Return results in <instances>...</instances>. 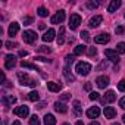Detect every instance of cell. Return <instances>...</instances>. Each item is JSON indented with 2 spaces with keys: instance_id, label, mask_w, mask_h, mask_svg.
<instances>
[{
  "instance_id": "obj_14",
  "label": "cell",
  "mask_w": 125,
  "mask_h": 125,
  "mask_svg": "<svg viewBox=\"0 0 125 125\" xmlns=\"http://www.w3.org/2000/svg\"><path fill=\"white\" fill-rule=\"evenodd\" d=\"M104 116H106L107 119H113V118L116 116V110H115L112 106H106V107H104Z\"/></svg>"
},
{
  "instance_id": "obj_35",
  "label": "cell",
  "mask_w": 125,
  "mask_h": 125,
  "mask_svg": "<svg viewBox=\"0 0 125 125\" xmlns=\"http://www.w3.org/2000/svg\"><path fill=\"white\" fill-rule=\"evenodd\" d=\"M5 46H6V49H15V47H18V44L13 43V41H8Z\"/></svg>"
},
{
  "instance_id": "obj_42",
  "label": "cell",
  "mask_w": 125,
  "mask_h": 125,
  "mask_svg": "<svg viewBox=\"0 0 125 125\" xmlns=\"http://www.w3.org/2000/svg\"><path fill=\"white\" fill-rule=\"evenodd\" d=\"M119 106H121L122 109H125V97H122V99L119 100Z\"/></svg>"
},
{
  "instance_id": "obj_12",
  "label": "cell",
  "mask_w": 125,
  "mask_h": 125,
  "mask_svg": "<svg viewBox=\"0 0 125 125\" xmlns=\"http://www.w3.org/2000/svg\"><path fill=\"white\" fill-rule=\"evenodd\" d=\"M54 30L53 28H50V30H47L46 32H44V35H43V41H46V43H50L53 38H54Z\"/></svg>"
},
{
  "instance_id": "obj_23",
  "label": "cell",
  "mask_w": 125,
  "mask_h": 125,
  "mask_svg": "<svg viewBox=\"0 0 125 125\" xmlns=\"http://www.w3.org/2000/svg\"><path fill=\"white\" fill-rule=\"evenodd\" d=\"M63 75H65V78L68 80V83H75V77L69 72V68H63Z\"/></svg>"
},
{
  "instance_id": "obj_40",
  "label": "cell",
  "mask_w": 125,
  "mask_h": 125,
  "mask_svg": "<svg viewBox=\"0 0 125 125\" xmlns=\"http://www.w3.org/2000/svg\"><path fill=\"white\" fill-rule=\"evenodd\" d=\"M90 99H91V100H97V99H99V93L91 91V93H90Z\"/></svg>"
},
{
  "instance_id": "obj_51",
  "label": "cell",
  "mask_w": 125,
  "mask_h": 125,
  "mask_svg": "<svg viewBox=\"0 0 125 125\" xmlns=\"http://www.w3.org/2000/svg\"><path fill=\"white\" fill-rule=\"evenodd\" d=\"M122 122H124V124H125V115H124V116H122Z\"/></svg>"
},
{
  "instance_id": "obj_47",
  "label": "cell",
  "mask_w": 125,
  "mask_h": 125,
  "mask_svg": "<svg viewBox=\"0 0 125 125\" xmlns=\"http://www.w3.org/2000/svg\"><path fill=\"white\" fill-rule=\"evenodd\" d=\"M38 28H40V30H44V28H46V25H44L43 22H40V24H38Z\"/></svg>"
},
{
  "instance_id": "obj_50",
  "label": "cell",
  "mask_w": 125,
  "mask_h": 125,
  "mask_svg": "<svg viewBox=\"0 0 125 125\" xmlns=\"http://www.w3.org/2000/svg\"><path fill=\"white\" fill-rule=\"evenodd\" d=\"M75 125H84V124H83V122H81V121H78V122H77V124H75Z\"/></svg>"
},
{
  "instance_id": "obj_31",
  "label": "cell",
  "mask_w": 125,
  "mask_h": 125,
  "mask_svg": "<svg viewBox=\"0 0 125 125\" xmlns=\"http://www.w3.org/2000/svg\"><path fill=\"white\" fill-rule=\"evenodd\" d=\"M87 8L88 9H97L99 8V3L97 2H91V0H90V2H87Z\"/></svg>"
},
{
  "instance_id": "obj_1",
  "label": "cell",
  "mask_w": 125,
  "mask_h": 125,
  "mask_svg": "<svg viewBox=\"0 0 125 125\" xmlns=\"http://www.w3.org/2000/svg\"><path fill=\"white\" fill-rule=\"evenodd\" d=\"M18 78H19V83L22 84V85H30V87H35L38 83H37V80H34V78H31L28 74H25V72H18Z\"/></svg>"
},
{
  "instance_id": "obj_39",
  "label": "cell",
  "mask_w": 125,
  "mask_h": 125,
  "mask_svg": "<svg viewBox=\"0 0 125 125\" xmlns=\"http://www.w3.org/2000/svg\"><path fill=\"white\" fill-rule=\"evenodd\" d=\"M96 53H97L96 47H90L88 49V56H96Z\"/></svg>"
},
{
  "instance_id": "obj_46",
  "label": "cell",
  "mask_w": 125,
  "mask_h": 125,
  "mask_svg": "<svg viewBox=\"0 0 125 125\" xmlns=\"http://www.w3.org/2000/svg\"><path fill=\"white\" fill-rule=\"evenodd\" d=\"M84 88H85L87 91H90V90H91V84H90V83H87V84L84 85Z\"/></svg>"
},
{
  "instance_id": "obj_8",
  "label": "cell",
  "mask_w": 125,
  "mask_h": 125,
  "mask_svg": "<svg viewBox=\"0 0 125 125\" xmlns=\"http://www.w3.org/2000/svg\"><path fill=\"white\" fill-rule=\"evenodd\" d=\"M116 100V94H115V91H107L104 96H103V99H102V103H113Z\"/></svg>"
},
{
  "instance_id": "obj_13",
  "label": "cell",
  "mask_w": 125,
  "mask_h": 125,
  "mask_svg": "<svg viewBox=\"0 0 125 125\" xmlns=\"http://www.w3.org/2000/svg\"><path fill=\"white\" fill-rule=\"evenodd\" d=\"M102 21H103V16H102V15H96L94 18H91V19H90V24H88V25H90L91 28H96V27H99V25H100V22H102Z\"/></svg>"
},
{
  "instance_id": "obj_22",
  "label": "cell",
  "mask_w": 125,
  "mask_h": 125,
  "mask_svg": "<svg viewBox=\"0 0 125 125\" xmlns=\"http://www.w3.org/2000/svg\"><path fill=\"white\" fill-rule=\"evenodd\" d=\"M44 125H56V118L50 113H47L44 116Z\"/></svg>"
},
{
  "instance_id": "obj_43",
  "label": "cell",
  "mask_w": 125,
  "mask_h": 125,
  "mask_svg": "<svg viewBox=\"0 0 125 125\" xmlns=\"http://www.w3.org/2000/svg\"><path fill=\"white\" fill-rule=\"evenodd\" d=\"M35 59H37V60H41V62H49V59H46V57H43V56H37Z\"/></svg>"
},
{
  "instance_id": "obj_30",
  "label": "cell",
  "mask_w": 125,
  "mask_h": 125,
  "mask_svg": "<svg viewBox=\"0 0 125 125\" xmlns=\"http://www.w3.org/2000/svg\"><path fill=\"white\" fill-rule=\"evenodd\" d=\"M37 13H38L40 16H43V18H44V16H47V15H49V10H47L46 8H38Z\"/></svg>"
},
{
  "instance_id": "obj_38",
  "label": "cell",
  "mask_w": 125,
  "mask_h": 125,
  "mask_svg": "<svg viewBox=\"0 0 125 125\" xmlns=\"http://www.w3.org/2000/svg\"><path fill=\"white\" fill-rule=\"evenodd\" d=\"M69 99H71V94H69V93H63V94L60 96V100H62V102H65V100H69Z\"/></svg>"
},
{
  "instance_id": "obj_19",
  "label": "cell",
  "mask_w": 125,
  "mask_h": 125,
  "mask_svg": "<svg viewBox=\"0 0 125 125\" xmlns=\"http://www.w3.org/2000/svg\"><path fill=\"white\" fill-rule=\"evenodd\" d=\"M119 6H121L119 0H112V2L109 3V6H107V12H115L116 9H119Z\"/></svg>"
},
{
  "instance_id": "obj_6",
  "label": "cell",
  "mask_w": 125,
  "mask_h": 125,
  "mask_svg": "<svg viewBox=\"0 0 125 125\" xmlns=\"http://www.w3.org/2000/svg\"><path fill=\"white\" fill-rule=\"evenodd\" d=\"M104 56H106V57H109L112 62H115V63H116V62H119V54H118V52H116V50L106 49V50H104Z\"/></svg>"
},
{
  "instance_id": "obj_20",
  "label": "cell",
  "mask_w": 125,
  "mask_h": 125,
  "mask_svg": "<svg viewBox=\"0 0 125 125\" xmlns=\"http://www.w3.org/2000/svg\"><path fill=\"white\" fill-rule=\"evenodd\" d=\"M47 88H49L52 93H57V91L62 88V85L57 84V83H47Z\"/></svg>"
},
{
  "instance_id": "obj_21",
  "label": "cell",
  "mask_w": 125,
  "mask_h": 125,
  "mask_svg": "<svg viewBox=\"0 0 125 125\" xmlns=\"http://www.w3.org/2000/svg\"><path fill=\"white\" fill-rule=\"evenodd\" d=\"M2 102H3V104H5V106H10V104H13V103L16 102V99H15L13 96H3Z\"/></svg>"
},
{
  "instance_id": "obj_10",
  "label": "cell",
  "mask_w": 125,
  "mask_h": 125,
  "mask_svg": "<svg viewBox=\"0 0 125 125\" xmlns=\"http://www.w3.org/2000/svg\"><path fill=\"white\" fill-rule=\"evenodd\" d=\"M109 40H110L109 34H99L97 37H94V43H97V44H106V43H109Z\"/></svg>"
},
{
  "instance_id": "obj_3",
  "label": "cell",
  "mask_w": 125,
  "mask_h": 125,
  "mask_svg": "<svg viewBox=\"0 0 125 125\" xmlns=\"http://www.w3.org/2000/svg\"><path fill=\"white\" fill-rule=\"evenodd\" d=\"M22 40L25 41V43H28V44H32L35 40H37V34L34 32V31H24V34H22Z\"/></svg>"
},
{
  "instance_id": "obj_49",
  "label": "cell",
  "mask_w": 125,
  "mask_h": 125,
  "mask_svg": "<svg viewBox=\"0 0 125 125\" xmlns=\"http://www.w3.org/2000/svg\"><path fill=\"white\" fill-rule=\"evenodd\" d=\"M12 125H21V122H19V121H15V122H13Z\"/></svg>"
},
{
  "instance_id": "obj_27",
  "label": "cell",
  "mask_w": 125,
  "mask_h": 125,
  "mask_svg": "<svg viewBox=\"0 0 125 125\" xmlns=\"http://www.w3.org/2000/svg\"><path fill=\"white\" fill-rule=\"evenodd\" d=\"M28 99H30L31 102H37V100H38V93H37V91H31V93H28Z\"/></svg>"
},
{
  "instance_id": "obj_25",
  "label": "cell",
  "mask_w": 125,
  "mask_h": 125,
  "mask_svg": "<svg viewBox=\"0 0 125 125\" xmlns=\"http://www.w3.org/2000/svg\"><path fill=\"white\" fill-rule=\"evenodd\" d=\"M85 46H83V44H80V46H77L75 49H74V54L75 56H80V54H83V53H85Z\"/></svg>"
},
{
  "instance_id": "obj_16",
  "label": "cell",
  "mask_w": 125,
  "mask_h": 125,
  "mask_svg": "<svg viewBox=\"0 0 125 125\" xmlns=\"http://www.w3.org/2000/svg\"><path fill=\"white\" fill-rule=\"evenodd\" d=\"M54 110L59 112V113H66V112H68V107H66V104H63V103L56 102V103H54Z\"/></svg>"
},
{
  "instance_id": "obj_15",
  "label": "cell",
  "mask_w": 125,
  "mask_h": 125,
  "mask_svg": "<svg viewBox=\"0 0 125 125\" xmlns=\"http://www.w3.org/2000/svg\"><path fill=\"white\" fill-rule=\"evenodd\" d=\"M100 115V109L97 107V106H93V107H90L88 110H87V116L88 118H97Z\"/></svg>"
},
{
  "instance_id": "obj_32",
  "label": "cell",
  "mask_w": 125,
  "mask_h": 125,
  "mask_svg": "<svg viewBox=\"0 0 125 125\" xmlns=\"http://www.w3.org/2000/svg\"><path fill=\"white\" fill-rule=\"evenodd\" d=\"M74 56H71V54H68L66 56V59H65V62H66V68H69V65H72V62H74Z\"/></svg>"
},
{
  "instance_id": "obj_26",
  "label": "cell",
  "mask_w": 125,
  "mask_h": 125,
  "mask_svg": "<svg viewBox=\"0 0 125 125\" xmlns=\"http://www.w3.org/2000/svg\"><path fill=\"white\" fill-rule=\"evenodd\" d=\"M21 66H22V68H30V69H35V71H38V68H37L34 63H30V62H24V60H22V62H21Z\"/></svg>"
},
{
  "instance_id": "obj_2",
  "label": "cell",
  "mask_w": 125,
  "mask_h": 125,
  "mask_svg": "<svg viewBox=\"0 0 125 125\" xmlns=\"http://www.w3.org/2000/svg\"><path fill=\"white\" fill-rule=\"evenodd\" d=\"M75 71L80 74V75H88L90 74V71H91V65L90 63H87V62H78L77 63V66H75Z\"/></svg>"
},
{
  "instance_id": "obj_48",
  "label": "cell",
  "mask_w": 125,
  "mask_h": 125,
  "mask_svg": "<svg viewBox=\"0 0 125 125\" xmlns=\"http://www.w3.org/2000/svg\"><path fill=\"white\" fill-rule=\"evenodd\" d=\"M90 125H100V124H99V122H97V121H94V122H91V124H90Z\"/></svg>"
},
{
  "instance_id": "obj_7",
  "label": "cell",
  "mask_w": 125,
  "mask_h": 125,
  "mask_svg": "<svg viewBox=\"0 0 125 125\" xmlns=\"http://www.w3.org/2000/svg\"><path fill=\"white\" fill-rule=\"evenodd\" d=\"M28 106H25V104H22V106H18V107H15L13 109V113L16 115V116H21V118H25L27 115H28Z\"/></svg>"
},
{
  "instance_id": "obj_29",
  "label": "cell",
  "mask_w": 125,
  "mask_h": 125,
  "mask_svg": "<svg viewBox=\"0 0 125 125\" xmlns=\"http://www.w3.org/2000/svg\"><path fill=\"white\" fill-rule=\"evenodd\" d=\"M30 125H40V119L37 115H32L31 119H30Z\"/></svg>"
},
{
  "instance_id": "obj_45",
  "label": "cell",
  "mask_w": 125,
  "mask_h": 125,
  "mask_svg": "<svg viewBox=\"0 0 125 125\" xmlns=\"http://www.w3.org/2000/svg\"><path fill=\"white\" fill-rule=\"evenodd\" d=\"M27 54H28V53H27L25 50H19V56H21V57H24V56H27Z\"/></svg>"
},
{
  "instance_id": "obj_36",
  "label": "cell",
  "mask_w": 125,
  "mask_h": 125,
  "mask_svg": "<svg viewBox=\"0 0 125 125\" xmlns=\"http://www.w3.org/2000/svg\"><path fill=\"white\" fill-rule=\"evenodd\" d=\"M118 90L125 91V80H122V81H119V83H118Z\"/></svg>"
},
{
  "instance_id": "obj_41",
  "label": "cell",
  "mask_w": 125,
  "mask_h": 125,
  "mask_svg": "<svg viewBox=\"0 0 125 125\" xmlns=\"http://www.w3.org/2000/svg\"><path fill=\"white\" fill-rule=\"evenodd\" d=\"M124 31H125V28H124V27H116V30H115V32H116V34H124Z\"/></svg>"
},
{
  "instance_id": "obj_28",
  "label": "cell",
  "mask_w": 125,
  "mask_h": 125,
  "mask_svg": "<svg viewBox=\"0 0 125 125\" xmlns=\"http://www.w3.org/2000/svg\"><path fill=\"white\" fill-rule=\"evenodd\" d=\"M116 52H118V53H121V54H122V53H125V43H122V41H121V43H118V44H116Z\"/></svg>"
},
{
  "instance_id": "obj_34",
  "label": "cell",
  "mask_w": 125,
  "mask_h": 125,
  "mask_svg": "<svg viewBox=\"0 0 125 125\" xmlns=\"http://www.w3.org/2000/svg\"><path fill=\"white\" fill-rule=\"evenodd\" d=\"M80 35H81V38H84V41H90V34H88V31H83Z\"/></svg>"
},
{
  "instance_id": "obj_52",
  "label": "cell",
  "mask_w": 125,
  "mask_h": 125,
  "mask_svg": "<svg viewBox=\"0 0 125 125\" xmlns=\"http://www.w3.org/2000/svg\"><path fill=\"white\" fill-rule=\"evenodd\" d=\"M63 125H69V124H63Z\"/></svg>"
},
{
  "instance_id": "obj_44",
  "label": "cell",
  "mask_w": 125,
  "mask_h": 125,
  "mask_svg": "<svg viewBox=\"0 0 125 125\" xmlns=\"http://www.w3.org/2000/svg\"><path fill=\"white\" fill-rule=\"evenodd\" d=\"M104 66H106V62H102V63H100V66L97 68V71H102V69H103Z\"/></svg>"
},
{
  "instance_id": "obj_11",
  "label": "cell",
  "mask_w": 125,
  "mask_h": 125,
  "mask_svg": "<svg viewBox=\"0 0 125 125\" xmlns=\"http://www.w3.org/2000/svg\"><path fill=\"white\" fill-rule=\"evenodd\" d=\"M63 19H65V12L63 10H59L54 16H52V24H60Z\"/></svg>"
},
{
  "instance_id": "obj_37",
  "label": "cell",
  "mask_w": 125,
  "mask_h": 125,
  "mask_svg": "<svg viewBox=\"0 0 125 125\" xmlns=\"http://www.w3.org/2000/svg\"><path fill=\"white\" fill-rule=\"evenodd\" d=\"M32 21H34V19H32L31 16H25V18H24V25H30V24H32Z\"/></svg>"
},
{
  "instance_id": "obj_33",
  "label": "cell",
  "mask_w": 125,
  "mask_h": 125,
  "mask_svg": "<svg viewBox=\"0 0 125 125\" xmlns=\"http://www.w3.org/2000/svg\"><path fill=\"white\" fill-rule=\"evenodd\" d=\"M37 50L41 52V53H50V52H52V49H50V47H46V46H40Z\"/></svg>"
},
{
  "instance_id": "obj_17",
  "label": "cell",
  "mask_w": 125,
  "mask_h": 125,
  "mask_svg": "<svg viewBox=\"0 0 125 125\" xmlns=\"http://www.w3.org/2000/svg\"><path fill=\"white\" fill-rule=\"evenodd\" d=\"M18 31H19V24L18 22H12L10 27H9V35L10 37H15L18 34Z\"/></svg>"
},
{
  "instance_id": "obj_4",
  "label": "cell",
  "mask_w": 125,
  "mask_h": 125,
  "mask_svg": "<svg viewBox=\"0 0 125 125\" xmlns=\"http://www.w3.org/2000/svg\"><path fill=\"white\" fill-rule=\"evenodd\" d=\"M80 24H81V16L78 13H72L71 18H69V28L71 30H77Z\"/></svg>"
},
{
  "instance_id": "obj_5",
  "label": "cell",
  "mask_w": 125,
  "mask_h": 125,
  "mask_svg": "<svg viewBox=\"0 0 125 125\" xmlns=\"http://www.w3.org/2000/svg\"><path fill=\"white\" fill-rule=\"evenodd\" d=\"M15 65H16V57L13 54H8L5 57V66H6V69H12V68H15Z\"/></svg>"
},
{
  "instance_id": "obj_18",
  "label": "cell",
  "mask_w": 125,
  "mask_h": 125,
  "mask_svg": "<svg viewBox=\"0 0 125 125\" xmlns=\"http://www.w3.org/2000/svg\"><path fill=\"white\" fill-rule=\"evenodd\" d=\"M74 115H75L77 118L83 115V106H81V103H80L78 100L74 102Z\"/></svg>"
},
{
  "instance_id": "obj_9",
  "label": "cell",
  "mask_w": 125,
  "mask_h": 125,
  "mask_svg": "<svg viewBox=\"0 0 125 125\" xmlns=\"http://www.w3.org/2000/svg\"><path fill=\"white\" fill-rule=\"evenodd\" d=\"M96 83H97V87H99V88H106V87L109 85V77L102 75V77H99V78L96 80Z\"/></svg>"
},
{
  "instance_id": "obj_24",
  "label": "cell",
  "mask_w": 125,
  "mask_h": 125,
  "mask_svg": "<svg viewBox=\"0 0 125 125\" xmlns=\"http://www.w3.org/2000/svg\"><path fill=\"white\" fill-rule=\"evenodd\" d=\"M63 38H65V28L62 27V28H59V35H57V44L59 46L63 44Z\"/></svg>"
}]
</instances>
